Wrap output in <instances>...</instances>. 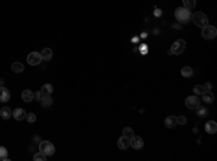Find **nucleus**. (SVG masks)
I'll return each mask as SVG.
<instances>
[{"label":"nucleus","instance_id":"f3484780","mask_svg":"<svg viewBox=\"0 0 217 161\" xmlns=\"http://www.w3.org/2000/svg\"><path fill=\"white\" fill-rule=\"evenodd\" d=\"M201 96H203V100L206 102V103H211V102L214 100L213 93H211V92H209V90H204Z\"/></svg>","mask_w":217,"mask_h":161},{"label":"nucleus","instance_id":"a211bd4d","mask_svg":"<svg viewBox=\"0 0 217 161\" xmlns=\"http://www.w3.org/2000/svg\"><path fill=\"white\" fill-rule=\"evenodd\" d=\"M0 116L3 118V119H9V118H12L10 108H8V106H3V108H2V110H0Z\"/></svg>","mask_w":217,"mask_h":161},{"label":"nucleus","instance_id":"c85d7f7f","mask_svg":"<svg viewBox=\"0 0 217 161\" xmlns=\"http://www.w3.org/2000/svg\"><path fill=\"white\" fill-rule=\"evenodd\" d=\"M177 124H180V125H185V124H187V118L184 116V115L178 116V118H177Z\"/></svg>","mask_w":217,"mask_h":161},{"label":"nucleus","instance_id":"0eeeda50","mask_svg":"<svg viewBox=\"0 0 217 161\" xmlns=\"http://www.w3.org/2000/svg\"><path fill=\"white\" fill-rule=\"evenodd\" d=\"M41 61H42L41 53H30L28 55V63L30 65H38V64H41Z\"/></svg>","mask_w":217,"mask_h":161},{"label":"nucleus","instance_id":"f03ea898","mask_svg":"<svg viewBox=\"0 0 217 161\" xmlns=\"http://www.w3.org/2000/svg\"><path fill=\"white\" fill-rule=\"evenodd\" d=\"M191 19H193V22L200 28H204L209 25V18H207L203 12H195L194 15H191Z\"/></svg>","mask_w":217,"mask_h":161},{"label":"nucleus","instance_id":"423d86ee","mask_svg":"<svg viewBox=\"0 0 217 161\" xmlns=\"http://www.w3.org/2000/svg\"><path fill=\"white\" fill-rule=\"evenodd\" d=\"M185 106H187L188 109H197L200 106L198 96H195V94H193V96H188V97L185 99Z\"/></svg>","mask_w":217,"mask_h":161},{"label":"nucleus","instance_id":"9d476101","mask_svg":"<svg viewBox=\"0 0 217 161\" xmlns=\"http://www.w3.org/2000/svg\"><path fill=\"white\" fill-rule=\"evenodd\" d=\"M12 116L15 118L16 120H22V119H25V118H26V112H25L23 109L18 108V109H15V110L12 112Z\"/></svg>","mask_w":217,"mask_h":161},{"label":"nucleus","instance_id":"4be33fe9","mask_svg":"<svg viewBox=\"0 0 217 161\" xmlns=\"http://www.w3.org/2000/svg\"><path fill=\"white\" fill-rule=\"evenodd\" d=\"M181 74H183L184 77H191V75H193V68L191 67H183L181 68Z\"/></svg>","mask_w":217,"mask_h":161},{"label":"nucleus","instance_id":"7c9ffc66","mask_svg":"<svg viewBox=\"0 0 217 161\" xmlns=\"http://www.w3.org/2000/svg\"><path fill=\"white\" fill-rule=\"evenodd\" d=\"M204 90H209V92H211V89H213V86H211V83H206V84H204Z\"/></svg>","mask_w":217,"mask_h":161},{"label":"nucleus","instance_id":"cd10ccee","mask_svg":"<svg viewBox=\"0 0 217 161\" xmlns=\"http://www.w3.org/2000/svg\"><path fill=\"white\" fill-rule=\"evenodd\" d=\"M25 119L29 122V124H34L35 120H36V116H35V113H26V118Z\"/></svg>","mask_w":217,"mask_h":161},{"label":"nucleus","instance_id":"7ed1b4c3","mask_svg":"<svg viewBox=\"0 0 217 161\" xmlns=\"http://www.w3.org/2000/svg\"><path fill=\"white\" fill-rule=\"evenodd\" d=\"M185 49V41L184 39H177L174 44H172L171 49L168 51V54H175V55H180V54L184 53Z\"/></svg>","mask_w":217,"mask_h":161},{"label":"nucleus","instance_id":"1a4fd4ad","mask_svg":"<svg viewBox=\"0 0 217 161\" xmlns=\"http://www.w3.org/2000/svg\"><path fill=\"white\" fill-rule=\"evenodd\" d=\"M117 147H119L120 150H127L129 147H130V138H127V136H120L119 141H117Z\"/></svg>","mask_w":217,"mask_h":161},{"label":"nucleus","instance_id":"c756f323","mask_svg":"<svg viewBox=\"0 0 217 161\" xmlns=\"http://www.w3.org/2000/svg\"><path fill=\"white\" fill-rule=\"evenodd\" d=\"M34 99H35V100H41V99H42V93H41V92H35V93H34Z\"/></svg>","mask_w":217,"mask_h":161},{"label":"nucleus","instance_id":"2f4dec72","mask_svg":"<svg viewBox=\"0 0 217 161\" xmlns=\"http://www.w3.org/2000/svg\"><path fill=\"white\" fill-rule=\"evenodd\" d=\"M0 87H3V80L0 79Z\"/></svg>","mask_w":217,"mask_h":161},{"label":"nucleus","instance_id":"5701e85b","mask_svg":"<svg viewBox=\"0 0 217 161\" xmlns=\"http://www.w3.org/2000/svg\"><path fill=\"white\" fill-rule=\"evenodd\" d=\"M0 160H4V161H8V160H9L8 150H6L4 147H0Z\"/></svg>","mask_w":217,"mask_h":161},{"label":"nucleus","instance_id":"4468645a","mask_svg":"<svg viewBox=\"0 0 217 161\" xmlns=\"http://www.w3.org/2000/svg\"><path fill=\"white\" fill-rule=\"evenodd\" d=\"M39 92L42 93V96H49L54 92V87H52V84H44Z\"/></svg>","mask_w":217,"mask_h":161},{"label":"nucleus","instance_id":"dca6fc26","mask_svg":"<svg viewBox=\"0 0 217 161\" xmlns=\"http://www.w3.org/2000/svg\"><path fill=\"white\" fill-rule=\"evenodd\" d=\"M206 131L209 132V134H214V132L217 131V124L214 120H209L206 124Z\"/></svg>","mask_w":217,"mask_h":161},{"label":"nucleus","instance_id":"b1692460","mask_svg":"<svg viewBox=\"0 0 217 161\" xmlns=\"http://www.w3.org/2000/svg\"><path fill=\"white\" fill-rule=\"evenodd\" d=\"M34 160L35 161H45L46 160V155L44 153H41V151H38V153L34 155Z\"/></svg>","mask_w":217,"mask_h":161},{"label":"nucleus","instance_id":"f8f14e48","mask_svg":"<svg viewBox=\"0 0 217 161\" xmlns=\"http://www.w3.org/2000/svg\"><path fill=\"white\" fill-rule=\"evenodd\" d=\"M22 99H23V102H32L34 100V92L32 90H29V89H26V90H23L22 92Z\"/></svg>","mask_w":217,"mask_h":161},{"label":"nucleus","instance_id":"bb28decb","mask_svg":"<svg viewBox=\"0 0 217 161\" xmlns=\"http://www.w3.org/2000/svg\"><path fill=\"white\" fill-rule=\"evenodd\" d=\"M123 135H124V136H127V138L133 136V129H132V128H129V126H126L123 129Z\"/></svg>","mask_w":217,"mask_h":161},{"label":"nucleus","instance_id":"39448f33","mask_svg":"<svg viewBox=\"0 0 217 161\" xmlns=\"http://www.w3.org/2000/svg\"><path fill=\"white\" fill-rule=\"evenodd\" d=\"M201 35H203V38H206V39H214L217 35V29L214 26H211V25H207V26L203 28Z\"/></svg>","mask_w":217,"mask_h":161},{"label":"nucleus","instance_id":"20e7f679","mask_svg":"<svg viewBox=\"0 0 217 161\" xmlns=\"http://www.w3.org/2000/svg\"><path fill=\"white\" fill-rule=\"evenodd\" d=\"M39 151L45 154L46 157H51L55 153V147L52 145V142H49V141H42L39 144Z\"/></svg>","mask_w":217,"mask_h":161},{"label":"nucleus","instance_id":"9b49d317","mask_svg":"<svg viewBox=\"0 0 217 161\" xmlns=\"http://www.w3.org/2000/svg\"><path fill=\"white\" fill-rule=\"evenodd\" d=\"M10 99V92H9L6 87H0V102L2 103H6Z\"/></svg>","mask_w":217,"mask_h":161},{"label":"nucleus","instance_id":"aec40b11","mask_svg":"<svg viewBox=\"0 0 217 161\" xmlns=\"http://www.w3.org/2000/svg\"><path fill=\"white\" fill-rule=\"evenodd\" d=\"M41 103H42V106H44V108H49V106L54 103L52 97H51V94H49V96H42Z\"/></svg>","mask_w":217,"mask_h":161},{"label":"nucleus","instance_id":"393cba45","mask_svg":"<svg viewBox=\"0 0 217 161\" xmlns=\"http://www.w3.org/2000/svg\"><path fill=\"white\" fill-rule=\"evenodd\" d=\"M183 2L185 9H193L195 6V0H183Z\"/></svg>","mask_w":217,"mask_h":161},{"label":"nucleus","instance_id":"412c9836","mask_svg":"<svg viewBox=\"0 0 217 161\" xmlns=\"http://www.w3.org/2000/svg\"><path fill=\"white\" fill-rule=\"evenodd\" d=\"M177 125V118L175 116H168L165 119V126L167 128H174Z\"/></svg>","mask_w":217,"mask_h":161},{"label":"nucleus","instance_id":"6ab92c4d","mask_svg":"<svg viewBox=\"0 0 217 161\" xmlns=\"http://www.w3.org/2000/svg\"><path fill=\"white\" fill-rule=\"evenodd\" d=\"M23 70H25V65H23L22 63L16 61V63L12 64V71H13V73H22Z\"/></svg>","mask_w":217,"mask_h":161},{"label":"nucleus","instance_id":"a878e982","mask_svg":"<svg viewBox=\"0 0 217 161\" xmlns=\"http://www.w3.org/2000/svg\"><path fill=\"white\" fill-rule=\"evenodd\" d=\"M193 92L195 93V96H198V94H203V92H204V87L200 86V84H197V86H194Z\"/></svg>","mask_w":217,"mask_h":161},{"label":"nucleus","instance_id":"2eb2a0df","mask_svg":"<svg viewBox=\"0 0 217 161\" xmlns=\"http://www.w3.org/2000/svg\"><path fill=\"white\" fill-rule=\"evenodd\" d=\"M195 110H197V116H200V118H206V116H209V109H207L206 106L200 105L198 108L195 109Z\"/></svg>","mask_w":217,"mask_h":161},{"label":"nucleus","instance_id":"ddd939ff","mask_svg":"<svg viewBox=\"0 0 217 161\" xmlns=\"http://www.w3.org/2000/svg\"><path fill=\"white\" fill-rule=\"evenodd\" d=\"M41 57H42V61H49L52 58V49L51 48H44L41 51Z\"/></svg>","mask_w":217,"mask_h":161},{"label":"nucleus","instance_id":"f257e3e1","mask_svg":"<svg viewBox=\"0 0 217 161\" xmlns=\"http://www.w3.org/2000/svg\"><path fill=\"white\" fill-rule=\"evenodd\" d=\"M175 19L178 20L180 23H188L191 20V12L190 9H185V8H178L175 10Z\"/></svg>","mask_w":217,"mask_h":161},{"label":"nucleus","instance_id":"6e6552de","mask_svg":"<svg viewBox=\"0 0 217 161\" xmlns=\"http://www.w3.org/2000/svg\"><path fill=\"white\" fill-rule=\"evenodd\" d=\"M130 147H133L135 150H140L143 147V139L140 136H130Z\"/></svg>","mask_w":217,"mask_h":161}]
</instances>
